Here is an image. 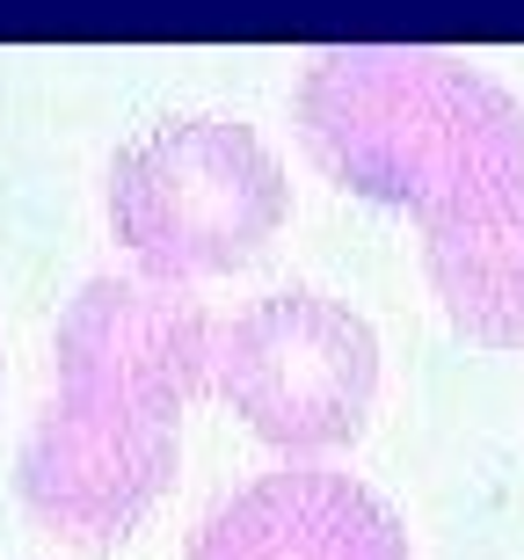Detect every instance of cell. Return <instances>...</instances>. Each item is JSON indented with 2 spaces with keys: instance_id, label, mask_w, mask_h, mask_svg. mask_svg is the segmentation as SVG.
I'll use <instances>...</instances> for the list:
<instances>
[{
  "instance_id": "6da1fadb",
  "label": "cell",
  "mask_w": 524,
  "mask_h": 560,
  "mask_svg": "<svg viewBox=\"0 0 524 560\" xmlns=\"http://www.w3.org/2000/svg\"><path fill=\"white\" fill-rule=\"evenodd\" d=\"M336 189L408 211L452 335L524 350V103L459 51L328 44L292 95Z\"/></svg>"
},
{
  "instance_id": "7a4b0ae2",
  "label": "cell",
  "mask_w": 524,
  "mask_h": 560,
  "mask_svg": "<svg viewBox=\"0 0 524 560\" xmlns=\"http://www.w3.org/2000/svg\"><path fill=\"white\" fill-rule=\"evenodd\" d=\"M211 328L189 291L88 277L51 335V400L15 452V495L37 532L125 546L183 466V422L211 394Z\"/></svg>"
},
{
  "instance_id": "3957f363",
  "label": "cell",
  "mask_w": 524,
  "mask_h": 560,
  "mask_svg": "<svg viewBox=\"0 0 524 560\" xmlns=\"http://www.w3.org/2000/svg\"><path fill=\"white\" fill-rule=\"evenodd\" d=\"M103 219L131 277L189 291L270 248L292 219V175L241 117H168L109 161Z\"/></svg>"
},
{
  "instance_id": "277c9868",
  "label": "cell",
  "mask_w": 524,
  "mask_h": 560,
  "mask_svg": "<svg viewBox=\"0 0 524 560\" xmlns=\"http://www.w3.org/2000/svg\"><path fill=\"white\" fill-rule=\"evenodd\" d=\"M211 400L306 466L364 436L379 400V335L314 284L270 291L211 328Z\"/></svg>"
},
{
  "instance_id": "5b68a950",
  "label": "cell",
  "mask_w": 524,
  "mask_h": 560,
  "mask_svg": "<svg viewBox=\"0 0 524 560\" xmlns=\"http://www.w3.org/2000/svg\"><path fill=\"white\" fill-rule=\"evenodd\" d=\"M189 560H408V532L357 474L277 466L211 502Z\"/></svg>"
}]
</instances>
